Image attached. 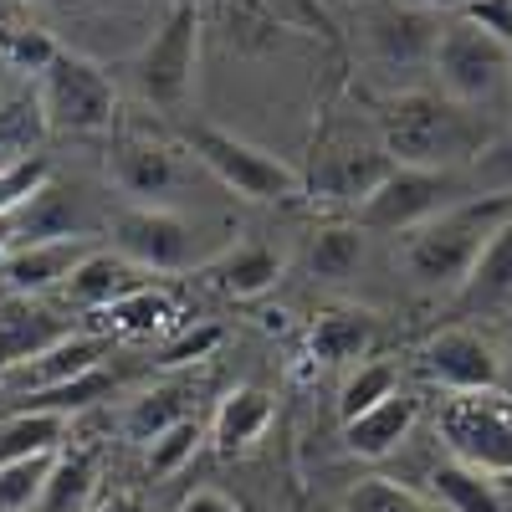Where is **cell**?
Returning a JSON list of instances; mask_svg holds the SVG:
<instances>
[{
    "label": "cell",
    "instance_id": "obj_39",
    "mask_svg": "<svg viewBox=\"0 0 512 512\" xmlns=\"http://www.w3.org/2000/svg\"><path fill=\"white\" fill-rule=\"evenodd\" d=\"M21 241V226H16V216H0V262H6V251Z\"/></svg>",
    "mask_w": 512,
    "mask_h": 512
},
{
    "label": "cell",
    "instance_id": "obj_35",
    "mask_svg": "<svg viewBox=\"0 0 512 512\" xmlns=\"http://www.w3.org/2000/svg\"><path fill=\"white\" fill-rule=\"evenodd\" d=\"M195 451H200V425H195V420H180L175 431H164V436L149 446V472H154V477H175Z\"/></svg>",
    "mask_w": 512,
    "mask_h": 512
},
{
    "label": "cell",
    "instance_id": "obj_1",
    "mask_svg": "<svg viewBox=\"0 0 512 512\" xmlns=\"http://www.w3.org/2000/svg\"><path fill=\"white\" fill-rule=\"evenodd\" d=\"M492 128L477 108L446 98L441 88H405L379 103V144L410 169H472Z\"/></svg>",
    "mask_w": 512,
    "mask_h": 512
},
{
    "label": "cell",
    "instance_id": "obj_28",
    "mask_svg": "<svg viewBox=\"0 0 512 512\" xmlns=\"http://www.w3.org/2000/svg\"><path fill=\"white\" fill-rule=\"evenodd\" d=\"M364 267V226H323L308 241V272L323 282H344Z\"/></svg>",
    "mask_w": 512,
    "mask_h": 512
},
{
    "label": "cell",
    "instance_id": "obj_29",
    "mask_svg": "<svg viewBox=\"0 0 512 512\" xmlns=\"http://www.w3.org/2000/svg\"><path fill=\"white\" fill-rule=\"evenodd\" d=\"M164 318H175L169 292H159V287H134V292H123L118 303H108V308L98 313V328H103V338H108V333L128 338V333H154V328H164Z\"/></svg>",
    "mask_w": 512,
    "mask_h": 512
},
{
    "label": "cell",
    "instance_id": "obj_18",
    "mask_svg": "<svg viewBox=\"0 0 512 512\" xmlns=\"http://www.w3.org/2000/svg\"><path fill=\"white\" fill-rule=\"evenodd\" d=\"M379 338L374 313L364 308H328L308 323V354L318 364H364Z\"/></svg>",
    "mask_w": 512,
    "mask_h": 512
},
{
    "label": "cell",
    "instance_id": "obj_13",
    "mask_svg": "<svg viewBox=\"0 0 512 512\" xmlns=\"http://www.w3.org/2000/svg\"><path fill=\"white\" fill-rule=\"evenodd\" d=\"M108 180L128 205H164L180 185V159L149 134H118L108 149Z\"/></svg>",
    "mask_w": 512,
    "mask_h": 512
},
{
    "label": "cell",
    "instance_id": "obj_11",
    "mask_svg": "<svg viewBox=\"0 0 512 512\" xmlns=\"http://www.w3.org/2000/svg\"><path fill=\"white\" fill-rule=\"evenodd\" d=\"M415 369L441 384L446 395H472V390H497L502 384V359L477 328H441L420 344Z\"/></svg>",
    "mask_w": 512,
    "mask_h": 512
},
{
    "label": "cell",
    "instance_id": "obj_38",
    "mask_svg": "<svg viewBox=\"0 0 512 512\" xmlns=\"http://www.w3.org/2000/svg\"><path fill=\"white\" fill-rule=\"evenodd\" d=\"M405 6H420V11H436V16H461L466 6H477V0H405Z\"/></svg>",
    "mask_w": 512,
    "mask_h": 512
},
{
    "label": "cell",
    "instance_id": "obj_3",
    "mask_svg": "<svg viewBox=\"0 0 512 512\" xmlns=\"http://www.w3.org/2000/svg\"><path fill=\"white\" fill-rule=\"evenodd\" d=\"M436 436L446 441L451 461L477 466L492 482L512 477V395L502 384L472 395H446L436 415Z\"/></svg>",
    "mask_w": 512,
    "mask_h": 512
},
{
    "label": "cell",
    "instance_id": "obj_41",
    "mask_svg": "<svg viewBox=\"0 0 512 512\" xmlns=\"http://www.w3.org/2000/svg\"><path fill=\"white\" fill-rule=\"evenodd\" d=\"M507 349H512V338H507Z\"/></svg>",
    "mask_w": 512,
    "mask_h": 512
},
{
    "label": "cell",
    "instance_id": "obj_15",
    "mask_svg": "<svg viewBox=\"0 0 512 512\" xmlns=\"http://www.w3.org/2000/svg\"><path fill=\"white\" fill-rule=\"evenodd\" d=\"M62 338H72V323L47 297H16V292L0 297V374L47 354Z\"/></svg>",
    "mask_w": 512,
    "mask_h": 512
},
{
    "label": "cell",
    "instance_id": "obj_10",
    "mask_svg": "<svg viewBox=\"0 0 512 512\" xmlns=\"http://www.w3.org/2000/svg\"><path fill=\"white\" fill-rule=\"evenodd\" d=\"M108 236L123 262H134L144 272H180L190 267V251H195L190 221L169 205H123L108 221Z\"/></svg>",
    "mask_w": 512,
    "mask_h": 512
},
{
    "label": "cell",
    "instance_id": "obj_7",
    "mask_svg": "<svg viewBox=\"0 0 512 512\" xmlns=\"http://www.w3.org/2000/svg\"><path fill=\"white\" fill-rule=\"evenodd\" d=\"M472 200L466 195V169H410V164H395V175L384 180L364 205H359V226L364 231H420L431 226L441 210Z\"/></svg>",
    "mask_w": 512,
    "mask_h": 512
},
{
    "label": "cell",
    "instance_id": "obj_19",
    "mask_svg": "<svg viewBox=\"0 0 512 512\" xmlns=\"http://www.w3.org/2000/svg\"><path fill=\"white\" fill-rule=\"evenodd\" d=\"M415 415H420L415 395L400 390V395H390L384 405L364 410L359 420H349V425H344V446H349L354 456H364V461H379V456H390V451L405 446V436L415 431Z\"/></svg>",
    "mask_w": 512,
    "mask_h": 512
},
{
    "label": "cell",
    "instance_id": "obj_14",
    "mask_svg": "<svg viewBox=\"0 0 512 512\" xmlns=\"http://www.w3.org/2000/svg\"><path fill=\"white\" fill-rule=\"evenodd\" d=\"M98 246L93 241H16L0 262V282L16 297H47L62 292L67 277L88 262Z\"/></svg>",
    "mask_w": 512,
    "mask_h": 512
},
{
    "label": "cell",
    "instance_id": "obj_16",
    "mask_svg": "<svg viewBox=\"0 0 512 512\" xmlns=\"http://www.w3.org/2000/svg\"><path fill=\"white\" fill-rule=\"evenodd\" d=\"M395 175V159H390V149L384 144H338V149H328L323 159H318V169H313V190L323 195V200H349L354 210ZM313 195V200H318Z\"/></svg>",
    "mask_w": 512,
    "mask_h": 512
},
{
    "label": "cell",
    "instance_id": "obj_17",
    "mask_svg": "<svg viewBox=\"0 0 512 512\" xmlns=\"http://www.w3.org/2000/svg\"><path fill=\"white\" fill-rule=\"evenodd\" d=\"M16 226H21V241H93L98 216L88 210V195L82 190L47 180L16 210Z\"/></svg>",
    "mask_w": 512,
    "mask_h": 512
},
{
    "label": "cell",
    "instance_id": "obj_26",
    "mask_svg": "<svg viewBox=\"0 0 512 512\" xmlns=\"http://www.w3.org/2000/svg\"><path fill=\"white\" fill-rule=\"evenodd\" d=\"M431 497L446 512H502V492L492 477H482L466 461H441L431 472Z\"/></svg>",
    "mask_w": 512,
    "mask_h": 512
},
{
    "label": "cell",
    "instance_id": "obj_27",
    "mask_svg": "<svg viewBox=\"0 0 512 512\" xmlns=\"http://www.w3.org/2000/svg\"><path fill=\"white\" fill-rule=\"evenodd\" d=\"M185 415V390H175V384H159V390H144L139 400H128L123 410V436L139 441V446H154L164 431H175Z\"/></svg>",
    "mask_w": 512,
    "mask_h": 512
},
{
    "label": "cell",
    "instance_id": "obj_37",
    "mask_svg": "<svg viewBox=\"0 0 512 512\" xmlns=\"http://www.w3.org/2000/svg\"><path fill=\"white\" fill-rule=\"evenodd\" d=\"M93 512H149V502H144L139 492H113V497H103Z\"/></svg>",
    "mask_w": 512,
    "mask_h": 512
},
{
    "label": "cell",
    "instance_id": "obj_31",
    "mask_svg": "<svg viewBox=\"0 0 512 512\" xmlns=\"http://www.w3.org/2000/svg\"><path fill=\"white\" fill-rule=\"evenodd\" d=\"M52 461H57V451L0 466V512H31V507H41V492H47V477H52Z\"/></svg>",
    "mask_w": 512,
    "mask_h": 512
},
{
    "label": "cell",
    "instance_id": "obj_12",
    "mask_svg": "<svg viewBox=\"0 0 512 512\" xmlns=\"http://www.w3.org/2000/svg\"><path fill=\"white\" fill-rule=\"evenodd\" d=\"M103 354H108V338L103 333H72V338H62V344H52L47 354H36V359L6 369V374H0V390H6L11 400H26V405L31 400H47V395L67 390V384L98 374L103 369Z\"/></svg>",
    "mask_w": 512,
    "mask_h": 512
},
{
    "label": "cell",
    "instance_id": "obj_4",
    "mask_svg": "<svg viewBox=\"0 0 512 512\" xmlns=\"http://www.w3.org/2000/svg\"><path fill=\"white\" fill-rule=\"evenodd\" d=\"M190 154H195V164H205L231 195L256 200V205L297 200V195L308 190V180L297 175L287 159H277V154H267V149H256V144L226 134V128H216V123H195V128H190Z\"/></svg>",
    "mask_w": 512,
    "mask_h": 512
},
{
    "label": "cell",
    "instance_id": "obj_36",
    "mask_svg": "<svg viewBox=\"0 0 512 512\" xmlns=\"http://www.w3.org/2000/svg\"><path fill=\"white\" fill-rule=\"evenodd\" d=\"M175 512H241V502H231L226 492H216V487H195Z\"/></svg>",
    "mask_w": 512,
    "mask_h": 512
},
{
    "label": "cell",
    "instance_id": "obj_21",
    "mask_svg": "<svg viewBox=\"0 0 512 512\" xmlns=\"http://www.w3.org/2000/svg\"><path fill=\"white\" fill-rule=\"evenodd\" d=\"M267 425H272V395L241 384V390H231V395L216 405V420H210V441H216L221 456H236V451H246V446L262 441Z\"/></svg>",
    "mask_w": 512,
    "mask_h": 512
},
{
    "label": "cell",
    "instance_id": "obj_2",
    "mask_svg": "<svg viewBox=\"0 0 512 512\" xmlns=\"http://www.w3.org/2000/svg\"><path fill=\"white\" fill-rule=\"evenodd\" d=\"M512 221V195H472L431 226L405 236V272L420 287H461L472 277L477 256L492 246V236Z\"/></svg>",
    "mask_w": 512,
    "mask_h": 512
},
{
    "label": "cell",
    "instance_id": "obj_9",
    "mask_svg": "<svg viewBox=\"0 0 512 512\" xmlns=\"http://www.w3.org/2000/svg\"><path fill=\"white\" fill-rule=\"evenodd\" d=\"M359 31H364V52L379 72H415L436 62L446 16L405 6V0H379V6L364 11Z\"/></svg>",
    "mask_w": 512,
    "mask_h": 512
},
{
    "label": "cell",
    "instance_id": "obj_30",
    "mask_svg": "<svg viewBox=\"0 0 512 512\" xmlns=\"http://www.w3.org/2000/svg\"><path fill=\"white\" fill-rule=\"evenodd\" d=\"M390 395H400V369H395L390 359H364V364L349 369L344 390H338V420L349 425V420H359L364 410L384 405Z\"/></svg>",
    "mask_w": 512,
    "mask_h": 512
},
{
    "label": "cell",
    "instance_id": "obj_40",
    "mask_svg": "<svg viewBox=\"0 0 512 512\" xmlns=\"http://www.w3.org/2000/svg\"><path fill=\"white\" fill-rule=\"evenodd\" d=\"M11 26H26V21L16 11V0H0V31H11Z\"/></svg>",
    "mask_w": 512,
    "mask_h": 512
},
{
    "label": "cell",
    "instance_id": "obj_33",
    "mask_svg": "<svg viewBox=\"0 0 512 512\" xmlns=\"http://www.w3.org/2000/svg\"><path fill=\"white\" fill-rule=\"evenodd\" d=\"M466 180L477 185V195H512V123L487 139V149L466 169Z\"/></svg>",
    "mask_w": 512,
    "mask_h": 512
},
{
    "label": "cell",
    "instance_id": "obj_24",
    "mask_svg": "<svg viewBox=\"0 0 512 512\" xmlns=\"http://www.w3.org/2000/svg\"><path fill=\"white\" fill-rule=\"evenodd\" d=\"M62 436H67V415L62 410H16V415L0 420V466L62 451Z\"/></svg>",
    "mask_w": 512,
    "mask_h": 512
},
{
    "label": "cell",
    "instance_id": "obj_23",
    "mask_svg": "<svg viewBox=\"0 0 512 512\" xmlns=\"http://www.w3.org/2000/svg\"><path fill=\"white\" fill-rule=\"evenodd\" d=\"M456 297H461L466 313H497V308L512 303V221H507V226L492 236V246L477 256L472 277L456 287Z\"/></svg>",
    "mask_w": 512,
    "mask_h": 512
},
{
    "label": "cell",
    "instance_id": "obj_20",
    "mask_svg": "<svg viewBox=\"0 0 512 512\" xmlns=\"http://www.w3.org/2000/svg\"><path fill=\"white\" fill-rule=\"evenodd\" d=\"M205 277L226 297H262L282 277V256L272 246H262V241H246V246L221 251L216 262H205Z\"/></svg>",
    "mask_w": 512,
    "mask_h": 512
},
{
    "label": "cell",
    "instance_id": "obj_5",
    "mask_svg": "<svg viewBox=\"0 0 512 512\" xmlns=\"http://www.w3.org/2000/svg\"><path fill=\"white\" fill-rule=\"evenodd\" d=\"M431 72H436L446 98H456L466 108H482V103H497L502 93H512V47L497 41L492 31H482L477 21L451 16L441 31Z\"/></svg>",
    "mask_w": 512,
    "mask_h": 512
},
{
    "label": "cell",
    "instance_id": "obj_8",
    "mask_svg": "<svg viewBox=\"0 0 512 512\" xmlns=\"http://www.w3.org/2000/svg\"><path fill=\"white\" fill-rule=\"evenodd\" d=\"M200 67V11L175 6L169 21L144 41V52L134 57V82L154 108H180L195 88Z\"/></svg>",
    "mask_w": 512,
    "mask_h": 512
},
{
    "label": "cell",
    "instance_id": "obj_34",
    "mask_svg": "<svg viewBox=\"0 0 512 512\" xmlns=\"http://www.w3.org/2000/svg\"><path fill=\"white\" fill-rule=\"evenodd\" d=\"M52 180V169L41 159H21V164H0V216H16V210Z\"/></svg>",
    "mask_w": 512,
    "mask_h": 512
},
{
    "label": "cell",
    "instance_id": "obj_32",
    "mask_svg": "<svg viewBox=\"0 0 512 512\" xmlns=\"http://www.w3.org/2000/svg\"><path fill=\"white\" fill-rule=\"evenodd\" d=\"M344 512H446L436 497H420L390 477H364L349 497H344Z\"/></svg>",
    "mask_w": 512,
    "mask_h": 512
},
{
    "label": "cell",
    "instance_id": "obj_25",
    "mask_svg": "<svg viewBox=\"0 0 512 512\" xmlns=\"http://www.w3.org/2000/svg\"><path fill=\"white\" fill-rule=\"evenodd\" d=\"M98 487V456L82 451V446H62L57 461H52V477H47V492H41V512H82Z\"/></svg>",
    "mask_w": 512,
    "mask_h": 512
},
{
    "label": "cell",
    "instance_id": "obj_6",
    "mask_svg": "<svg viewBox=\"0 0 512 512\" xmlns=\"http://www.w3.org/2000/svg\"><path fill=\"white\" fill-rule=\"evenodd\" d=\"M36 108H41V123L57 128V134H103V128H113L118 93L98 62L77 52H57L36 72Z\"/></svg>",
    "mask_w": 512,
    "mask_h": 512
},
{
    "label": "cell",
    "instance_id": "obj_22",
    "mask_svg": "<svg viewBox=\"0 0 512 512\" xmlns=\"http://www.w3.org/2000/svg\"><path fill=\"white\" fill-rule=\"evenodd\" d=\"M134 287H144V282H134V262H123L118 251H93L88 262L67 277L62 297L82 313H103L108 303H118V297L134 292Z\"/></svg>",
    "mask_w": 512,
    "mask_h": 512
}]
</instances>
